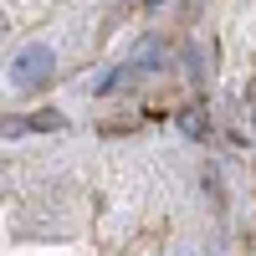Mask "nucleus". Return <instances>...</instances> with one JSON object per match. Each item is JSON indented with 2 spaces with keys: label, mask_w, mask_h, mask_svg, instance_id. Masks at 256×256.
Listing matches in <instances>:
<instances>
[{
  "label": "nucleus",
  "mask_w": 256,
  "mask_h": 256,
  "mask_svg": "<svg viewBox=\"0 0 256 256\" xmlns=\"http://www.w3.org/2000/svg\"><path fill=\"white\" fill-rule=\"evenodd\" d=\"M52 72H56L52 46H26V52L10 62V88H41Z\"/></svg>",
  "instance_id": "obj_1"
},
{
  "label": "nucleus",
  "mask_w": 256,
  "mask_h": 256,
  "mask_svg": "<svg viewBox=\"0 0 256 256\" xmlns=\"http://www.w3.org/2000/svg\"><path fill=\"white\" fill-rule=\"evenodd\" d=\"M148 6H164V0H148Z\"/></svg>",
  "instance_id": "obj_2"
}]
</instances>
